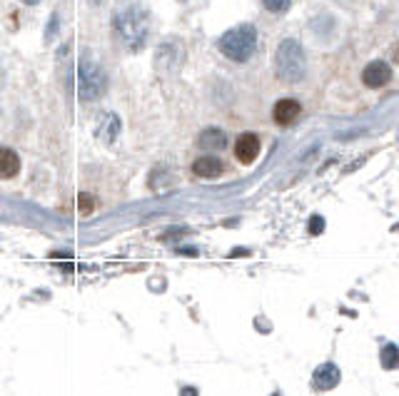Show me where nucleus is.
Wrapping results in <instances>:
<instances>
[{"instance_id":"17","label":"nucleus","mask_w":399,"mask_h":396,"mask_svg":"<svg viewBox=\"0 0 399 396\" xmlns=\"http://www.w3.org/2000/svg\"><path fill=\"white\" fill-rule=\"evenodd\" d=\"M23 3H26V6H38L40 0H23Z\"/></svg>"},{"instance_id":"5","label":"nucleus","mask_w":399,"mask_h":396,"mask_svg":"<svg viewBox=\"0 0 399 396\" xmlns=\"http://www.w3.org/2000/svg\"><path fill=\"white\" fill-rule=\"evenodd\" d=\"M389 80H392V67H389L384 60L369 62V65L362 70V83L367 85V88H372V90L384 88Z\"/></svg>"},{"instance_id":"18","label":"nucleus","mask_w":399,"mask_h":396,"mask_svg":"<svg viewBox=\"0 0 399 396\" xmlns=\"http://www.w3.org/2000/svg\"><path fill=\"white\" fill-rule=\"evenodd\" d=\"M90 3H93V6H98V3H103V0H90Z\"/></svg>"},{"instance_id":"7","label":"nucleus","mask_w":399,"mask_h":396,"mask_svg":"<svg viewBox=\"0 0 399 396\" xmlns=\"http://www.w3.org/2000/svg\"><path fill=\"white\" fill-rule=\"evenodd\" d=\"M300 115H302V105L297 103V100H292V98L280 100V103L275 105V110H272V118H275V123L285 125V128L295 123Z\"/></svg>"},{"instance_id":"6","label":"nucleus","mask_w":399,"mask_h":396,"mask_svg":"<svg viewBox=\"0 0 399 396\" xmlns=\"http://www.w3.org/2000/svg\"><path fill=\"white\" fill-rule=\"evenodd\" d=\"M259 154V137L254 132H245L235 142V157H237L242 165H252Z\"/></svg>"},{"instance_id":"9","label":"nucleus","mask_w":399,"mask_h":396,"mask_svg":"<svg viewBox=\"0 0 399 396\" xmlns=\"http://www.w3.org/2000/svg\"><path fill=\"white\" fill-rule=\"evenodd\" d=\"M339 384V369L335 364H322L315 371V386L317 389H335Z\"/></svg>"},{"instance_id":"2","label":"nucleus","mask_w":399,"mask_h":396,"mask_svg":"<svg viewBox=\"0 0 399 396\" xmlns=\"http://www.w3.org/2000/svg\"><path fill=\"white\" fill-rule=\"evenodd\" d=\"M275 70L277 77H282L285 83H300L307 72V60L305 50L295 38H287L277 45L275 52Z\"/></svg>"},{"instance_id":"3","label":"nucleus","mask_w":399,"mask_h":396,"mask_svg":"<svg viewBox=\"0 0 399 396\" xmlns=\"http://www.w3.org/2000/svg\"><path fill=\"white\" fill-rule=\"evenodd\" d=\"M218 47L225 57H230V60L245 62L252 57L254 47H257V30H254V26H249V23L235 26L220 38Z\"/></svg>"},{"instance_id":"12","label":"nucleus","mask_w":399,"mask_h":396,"mask_svg":"<svg viewBox=\"0 0 399 396\" xmlns=\"http://www.w3.org/2000/svg\"><path fill=\"white\" fill-rule=\"evenodd\" d=\"M262 6L267 8L270 13H275V16H280V13H287L292 6V0H262Z\"/></svg>"},{"instance_id":"15","label":"nucleus","mask_w":399,"mask_h":396,"mask_svg":"<svg viewBox=\"0 0 399 396\" xmlns=\"http://www.w3.org/2000/svg\"><path fill=\"white\" fill-rule=\"evenodd\" d=\"M55 26H57V13H52V23H50V28H47V40H52V33H55Z\"/></svg>"},{"instance_id":"11","label":"nucleus","mask_w":399,"mask_h":396,"mask_svg":"<svg viewBox=\"0 0 399 396\" xmlns=\"http://www.w3.org/2000/svg\"><path fill=\"white\" fill-rule=\"evenodd\" d=\"M197 142H200V147H223L225 145V132L223 130H205L200 137H197Z\"/></svg>"},{"instance_id":"14","label":"nucleus","mask_w":399,"mask_h":396,"mask_svg":"<svg viewBox=\"0 0 399 396\" xmlns=\"http://www.w3.org/2000/svg\"><path fill=\"white\" fill-rule=\"evenodd\" d=\"M93 207H95V202H93V197H90V195H80L78 197V210L83 212V215L93 212Z\"/></svg>"},{"instance_id":"16","label":"nucleus","mask_w":399,"mask_h":396,"mask_svg":"<svg viewBox=\"0 0 399 396\" xmlns=\"http://www.w3.org/2000/svg\"><path fill=\"white\" fill-rule=\"evenodd\" d=\"M312 232H322V217H315V220H312Z\"/></svg>"},{"instance_id":"1","label":"nucleus","mask_w":399,"mask_h":396,"mask_svg":"<svg viewBox=\"0 0 399 396\" xmlns=\"http://www.w3.org/2000/svg\"><path fill=\"white\" fill-rule=\"evenodd\" d=\"M113 30L118 35V40L123 43L128 50H140L147 40L150 33V18H147L145 8L140 6H125L120 11H115L113 16Z\"/></svg>"},{"instance_id":"13","label":"nucleus","mask_w":399,"mask_h":396,"mask_svg":"<svg viewBox=\"0 0 399 396\" xmlns=\"http://www.w3.org/2000/svg\"><path fill=\"white\" fill-rule=\"evenodd\" d=\"M382 361H384V366H387V369L397 366V364H399V349H397V346H394V344H387V346H384Z\"/></svg>"},{"instance_id":"4","label":"nucleus","mask_w":399,"mask_h":396,"mask_svg":"<svg viewBox=\"0 0 399 396\" xmlns=\"http://www.w3.org/2000/svg\"><path fill=\"white\" fill-rule=\"evenodd\" d=\"M108 88V77L100 65H95L93 60H83L78 65V95L80 100L90 103V100H98L100 95Z\"/></svg>"},{"instance_id":"10","label":"nucleus","mask_w":399,"mask_h":396,"mask_svg":"<svg viewBox=\"0 0 399 396\" xmlns=\"http://www.w3.org/2000/svg\"><path fill=\"white\" fill-rule=\"evenodd\" d=\"M18 172H21V157H18L11 147H6L3 154H0V175L6 177V180H11V177H16Z\"/></svg>"},{"instance_id":"8","label":"nucleus","mask_w":399,"mask_h":396,"mask_svg":"<svg viewBox=\"0 0 399 396\" xmlns=\"http://www.w3.org/2000/svg\"><path fill=\"white\" fill-rule=\"evenodd\" d=\"M192 172L197 177H205V180H215V177L223 175V160L213 157V154H205V157H197L192 162Z\"/></svg>"}]
</instances>
